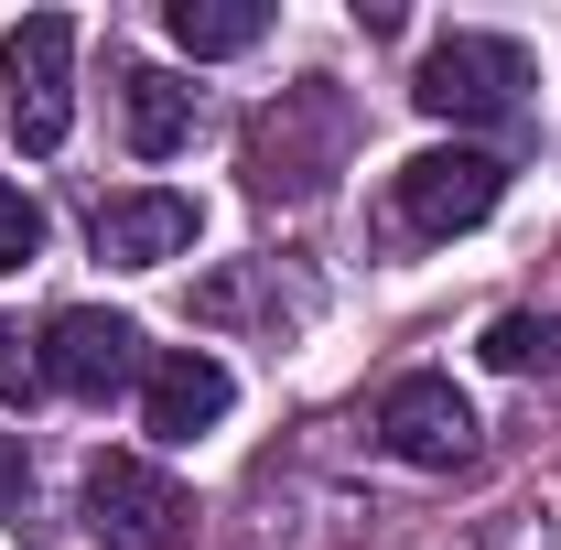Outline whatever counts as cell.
I'll list each match as a JSON object with an SVG mask.
<instances>
[{
    "label": "cell",
    "instance_id": "6da1fadb",
    "mask_svg": "<svg viewBox=\"0 0 561 550\" xmlns=\"http://www.w3.org/2000/svg\"><path fill=\"white\" fill-rule=\"evenodd\" d=\"M529 44H507V33H443L432 55H421L411 98L432 119H454V130H507L518 108H529Z\"/></svg>",
    "mask_w": 561,
    "mask_h": 550
},
{
    "label": "cell",
    "instance_id": "7a4b0ae2",
    "mask_svg": "<svg viewBox=\"0 0 561 550\" xmlns=\"http://www.w3.org/2000/svg\"><path fill=\"white\" fill-rule=\"evenodd\" d=\"M496 195H507V162L486 140H432V151H411L389 173V206H400L411 238H465V227L496 216Z\"/></svg>",
    "mask_w": 561,
    "mask_h": 550
},
{
    "label": "cell",
    "instance_id": "3957f363",
    "mask_svg": "<svg viewBox=\"0 0 561 550\" xmlns=\"http://www.w3.org/2000/svg\"><path fill=\"white\" fill-rule=\"evenodd\" d=\"M0 87H11V140L22 151H55L76 119V22L66 11H33L0 33Z\"/></svg>",
    "mask_w": 561,
    "mask_h": 550
},
{
    "label": "cell",
    "instance_id": "277c9868",
    "mask_svg": "<svg viewBox=\"0 0 561 550\" xmlns=\"http://www.w3.org/2000/svg\"><path fill=\"white\" fill-rule=\"evenodd\" d=\"M87 529L108 550H184L195 540V496L162 465H140V454H98L87 465Z\"/></svg>",
    "mask_w": 561,
    "mask_h": 550
},
{
    "label": "cell",
    "instance_id": "5b68a950",
    "mask_svg": "<svg viewBox=\"0 0 561 550\" xmlns=\"http://www.w3.org/2000/svg\"><path fill=\"white\" fill-rule=\"evenodd\" d=\"M140 378V324L130 313H98V302H66L44 324V389L66 400H119Z\"/></svg>",
    "mask_w": 561,
    "mask_h": 550
},
{
    "label": "cell",
    "instance_id": "8992f818",
    "mask_svg": "<svg viewBox=\"0 0 561 550\" xmlns=\"http://www.w3.org/2000/svg\"><path fill=\"white\" fill-rule=\"evenodd\" d=\"M378 443L421 465V475H454L465 454H476V411H465V389L454 378H400L389 400H378Z\"/></svg>",
    "mask_w": 561,
    "mask_h": 550
},
{
    "label": "cell",
    "instance_id": "52a82bcc",
    "mask_svg": "<svg viewBox=\"0 0 561 550\" xmlns=\"http://www.w3.org/2000/svg\"><path fill=\"white\" fill-rule=\"evenodd\" d=\"M227 400H238V378L216 367L206 345H173V356L140 367V421H151V443H195V432H216Z\"/></svg>",
    "mask_w": 561,
    "mask_h": 550
},
{
    "label": "cell",
    "instance_id": "ba28073f",
    "mask_svg": "<svg viewBox=\"0 0 561 550\" xmlns=\"http://www.w3.org/2000/svg\"><path fill=\"white\" fill-rule=\"evenodd\" d=\"M195 227H206L195 195H162V184H151V195H108V206L87 216V238H98L108 271H162V260H184Z\"/></svg>",
    "mask_w": 561,
    "mask_h": 550
},
{
    "label": "cell",
    "instance_id": "9c48e42d",
    "mask_svg": "<svg viewBox=\"0 0 561 550\" xmlns=\"http://www.w3.org/2000/svg\"><path fill=\"white\" fill-rule=\"evenodd\" d=\"M119 130H130L140 162H173L195 140V87L162 76V66H119Z\"/></svg>",
    "mask_w": 561,
    "mask_h": 550
},
{
    "label": "cell",
    "instance_id": "30bf717a",
    "mask_svg": "<svg viewBox=\"0 0 561 550\" xmlns=\"http://www.w3.org/2000/svg\"><path fill=\"white\" fill-rule=\"evenodd\" d=\"M162 33L206 66V55H249V44L271 33V11H260V0H173V11H162Z\"/></svg>",
    "mask_w": 561,
    "mask_h": 550
},
{
    "label": "cell",
    "instance_id": "8fae6325",
    "mask_svg": "<svg viewBox=\"0 0 561 550\" xmlns=\"http://www.w3.org/2000/svg\"><path fill=\"white\" fill-rule=\"evenodd\" d=\"M551 356H561L551 313H496V324H486V367H496V378H529V367H551Z\"/></svg>",
    "mask_w": 561,
    "mask_h": 550
},
{
    "label": "cell",
    "instance_id": "7c38bea8",
    "mask_svg": "<svg viewBox=\"0 0 561 550\" xmlns=\"http://www.w3.org/2000/svg\"><path fill=\"white\" fill-rule=\"evenodd\" d=\"M33 400H44V335L0 313V411H33Z\"/></svg>",
    "mask_w": 561,
    "mask_h": 550
},
{
    "label": "cell",
    "instance_id": "4fadbf2b",
    "mask_svg": "<svg viewBox=\"0 0 561 550\" xmlns=\"http://www.w3.org/2000/svg\"><path fill=\"white\" fill-rule=\"evenodd\" d=\"M44 260V206L22 184H0V271H33Z\"/></svg>",
    "mask_w": 561,
    "mask_h": 550
},
{
    "label": "cell",
    "instance_id": "5bb4252c",
    "mask_svg": "<svg viewBox=\"0 0 561 550\" xmlns=\"http://www.w3.org/2000/svg\"><path fill=\"white\" fill-rule=\"evenodd\" d=\"M0 529H33V454H22V432H0Z\"/></svg>",
    "mask_w": 561,
    "mask_h": 550
}]
</instances>
